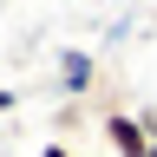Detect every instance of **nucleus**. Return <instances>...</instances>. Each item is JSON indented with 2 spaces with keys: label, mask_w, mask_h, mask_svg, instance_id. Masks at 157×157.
Here are the masks:
<instances>
[{
  "label": "nucleus",
  "mask_w": 157,
  "mask_h": 157,
  "mask_svg": "<svg viewBox=\"0 0 157 157\" xmlns=\"http://www.w3.org/2000/svg\"><path fill=\"white\" fill-rule=\"evenodd\" d=\"M111 137H118V144H124V157H144V144H137V131L124 124V118H111Z\"/></svg>",
  "instance_id": "nucleus-1"
},
{
  "label": "nucleus",
  "mask_w": 157,
  "mask_h": 157,
  "mask_svg": "<svg viewBox=\"0 0 157 157\" xmlns=\"http://www.w3.org/2000/svg\"><path fill=\"white\" fill-rule=\"evenodd\" d=\"M46 157H66V151H46Z\"/></svg>",
  "instance_id": "nucleus-2"
}]
</instances>
